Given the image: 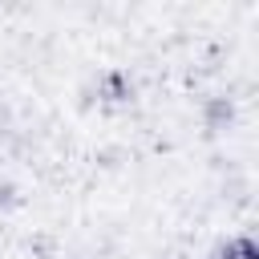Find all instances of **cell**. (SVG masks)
I'll return each instance as SVG.
<instances>
[{
	"mask_svg": "<svg viewBox=\"0 0 259 259\" xmlns=\"http://www.w3.org/2000/svg\"><path fill=\"white\" fill-rule=\"evenodd\" d=\"M93 97H97V105H105V109H121V105L134 101V77H130L125 69H105V73H97V81H93Z\"/></svg>",
	"mask_w": 259,
	"mask_h": 259,
	"instance_id": "obj_1",
	"label": "cell"
},
{
	"mask_svg": "<svg viewBox=\"0 0 259 259\" xmlns=\"http://www.w3.org/2000/svg\"><path fill=\"white\" fill-rule=\"evenodd\" d=\"M235 117H239V109H235V101L227 93H214V97L202 101V125H206V134H227L235 125Z\"/></svg>",
	"mask_w": 259,
	"mask_h": 259,
	"instance_id": "obj_2",
	"label": "cell"
},
{
	"mask_svg": "<svg viewBox=\"0 0 259 259\" xmlns=\"http://www.w3.org/2000/svg\"><path fill=\"white\" fill-rule=\"evenodd\" d=\"M206 259H259V243L251 235H227L206 251Z\"/></svg>",
	"mask_w": 259,
	"mask_h": 259,
	"instance_id": "obj_3",
	"label": "cell"
},
{
	"mask_svg": "<svg viewBox=\"0 0 259 259\" xmlns=\"http://www.w3.org/2000/svg\"><path fill=\"white\" fill-rule=\"evenodd\" d=\"M24 198H20V186L12 182V178H0V214H8V210H16Z\"/></svg>",
	"mask_w": 259,
	"mask_h": 259,
	"instance_id": "obj_4",
	"label": "cell"
}]
</instances>
